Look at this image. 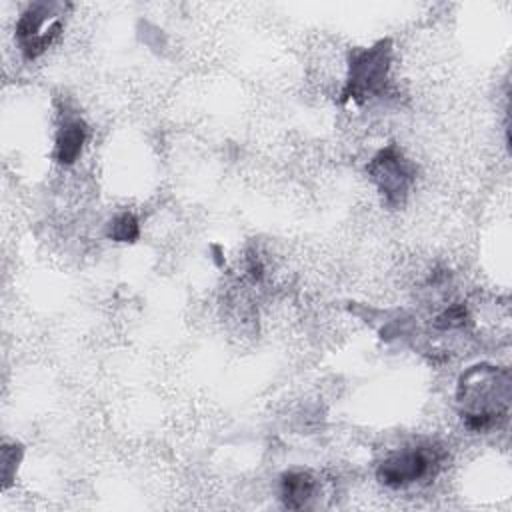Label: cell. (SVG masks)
I'll return each mask as SVG.
<instances>
[{
  "mask_svg": "<svg viewBox=\"0 0 512 512\" xmlns=\"http://www.w3.org/2000/svg\"><path fill=\"white\" fill-rule=\"evenodd\" d=\"M460 402L466 404L462 418L470 430L484 432L492 428L506 414L508 376L504 372L500 376L494 368L478 366L462 378Z\"/></svg>",
  "mask_w": 512,
  "mask_h": 512,
  "instance_id": "obj_1",
  "label": "cell"
},
{
  "mask_svg": "<svg viewBox=\"0 0 512 512\" xmlns=\"http://www.w3.org/2000/svg\"><path fill=\"white\" fill-rule=\"evenodd\" d=\"M438 466L440 458L436 448L416 446L386 456L380 462L376 476L388 488H404L432 476Z\"/></svg>",
  "mask_w": 512,
  "mask_h": 512,
  "instance_id": "obj_2",
  "label": "cell"
},
{
  "mask_svg": "<svg viewBox=\"0 0 512 512\" xmlns=\"http://www.w3.org/2000/svg\"><path fill=\"white\" fill-rule=\"evenodd\" d=\"M388 50L380 46L358 52L350 64V80L346 94L350 98H366L376 94L386 82Z\"/></svg>",
  "mask_w": 512,
  "mask_h": 512,
  "instance_id": "obj_3",
  "label": "cell"
},
{
  "mask_svg": "<svg viewBox=\"0 0 512 512\" xmlns=\"http://www.w3.org/2000/svg\"><path fill=\"white\" fill-rule=\"evenodd\" d=\"M368 170L388 202H400L412 182L410 164L396 148L382 150L376 158H372Z\"/></svg>",
  "mask_w": 512,
  "mask_h": 512,
  "instance_id": "obj_4",
  "label": "cell"
},
{
  "mask_svg": "<svg viewBox=\"0 0 512 512\" xmlns=\"http://www.w3.org/2000/svg\"><path fill=\"white\" fill-rule=\"evenodd\" d=\"M316 492V480L308 472H286L280 480V498L286 508H304Z\"/></svg>",
  "mask_w": 512,
  "mask_h": 512,
  "instance_id": "obj_5",
  "label": "cell"
},
{
  "mask_svg": "<svg viewBox=\"0 0 512 512\" xmlns=\"http://www.w3.org/2000/svg\"><path fill=\"white\" fill-rule=\"evenodd\" d=\"M86 142V126L80 120H72L66 122L62 126V130L58 132L56 138V148H54V156L60 164L70 166L78 160V156L82 154Z\"/></svg>",
  "mask_w": 512,
  "mask_h": 512,
  "instance_id": "obj_6",
  "label": "cell"
},
{
  "mask_svg": "<svg viewBox=\"0 0 512 512\" xmlns=\"http://www.w3.org/2000/svg\"><path fill=\"white\" fill-rule=\"evenodd\" d=\"M138 234H140L138 220L132 214H118L110 222L108 236L116 242H134L138 238Z\"/></svg>",
  "mask_w": 512,
  "mask_h": 512,
  "instance_id": "obj_7",
  "label": "cell"
},
{
  "mask_svg": "<svg viewBox=\"0 0 512 512\" xmlns=\"http://www.w3.org/2000/svg\"><path fill=\"white\" fill-rule=\"evenodd\" d=\"M468 318V312L464 306H450L446 308L438 318H436V326L442 328V330H448V328H458V326H464Z\"/></svg>",
  "mask_w": 512,
  "mask_h": 512,
  "instance_id": "obj_8",
  "label": "cell"
}]
</instances>
